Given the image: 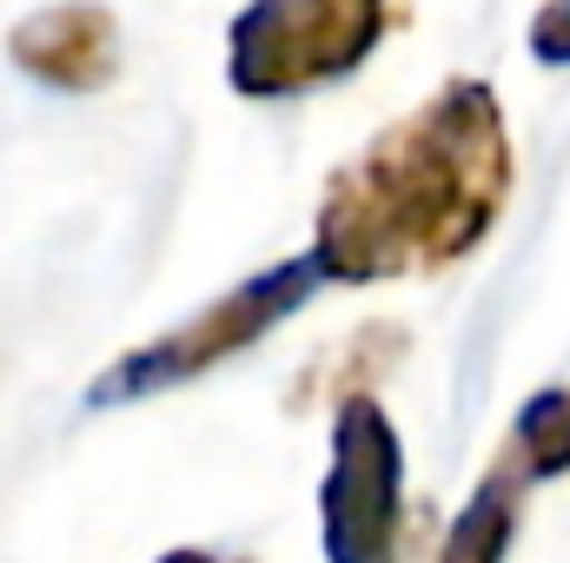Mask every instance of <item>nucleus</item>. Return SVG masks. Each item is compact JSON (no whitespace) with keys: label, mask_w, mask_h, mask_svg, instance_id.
<instances>
[{"label":"nucleus","mask_w":570,"mask_h":563,"mask_svg":"<svg viewBox=\"0 0 570 563\" xmlns=\"http://www.w3.org/2000/svg\"><path fill=\"white\" fill-rule=\"evenodd\" d=\"M511 199V134L484 80H444L419 113L352 152L318 199L312 259L325 285L425 279L458 266Z\"/></svg>","instance_id":"obj_1"},{"label":"nucleus","mask_w":570,"mask_h":563,"mask_svg":"<svg viewBox=\"0 0 570 563\" xmlns=\"http://www.w3.org/2000/svg\"><path fill=\"white\" fill-rule=\"evenodd\" d=\"M405 0H253L226 40V80L246 100H285L358 73Z\"/></svg>","instance_id":"obj_2"},{"label":"nucleus","mask_w":570,"mask_h":563,"mask_svg":"<svg viewBox=\"0 0 570 563\" xmlns=\"http://www.w3.org/2000/svg\"><path fill=\"white\" fill-rule=\"evenodd\" d=\"M318 285H325V273H318V259H312V253L266 266L259 279L233 285L226 298H213L206 312H193V318H186V325H173L166 338H153V345H140V352H127L120 365H107V372L94 378L87 405H94V412L140 405V398H153V392H173V385H186V378H199V372H213V365L239 358L246 345H259L266 332H279L285 318L318 292Z\"/></svg>","instance_id":"obj_3"},{"label":"nucleus","mask_w":570,"mask_h":563,"mask_svg":"<svg viewBox=\"0 0 570 563\" xmlns=\"http://www.w3.org/2000/svg\"><path fill=\"white\" fill-rule=\"evenodd\" d=\"M325 557L379 563L405 531V444L372 392H345L332 405V471L318 484Z\"/></svg>","instance_id":"obj_4"},{"label":"nucleus","mask_w":570,"mask_h":563,"mask_svg":"<svg viewBox=\"0 0 570 563\" xmlns=\"http://www.w3.org/2000/svg\"><path fill=\"white\" fill-rule=\"evenodd\" d=\"M7 60L53 93H100L120 73V20L100 0H53L7 33Z\"/></svg>","instance_id":"obj_5"},{"label":"nucleus","mask_w":570,"mask_h":563,"mask_svg":"<svg viewBox=\"0 0 570 563\" xmlns=\"http://www.w3.org/2000/svg\"><path fill=\"white\" fill-rule=\"evenodd\" d=\"M538 477H531V464H524V451L518 444H504L498 457H491V471L478 477V491H471V504H464V517L451 524V537H444V563H491L511 551V537H518V511H524V491H531Z\"/></svg>","instance_id":"obj_6"},{"label":"nucleus","mask_w":570,"mask_h":563,"mask_svg":"<svg viewBox=\"0 0 570 563\" xmlns=\"http://www.w3.org/2000/svg\"><path fill=\"white\" fill-rule=\"evenodd\" d=\"M399 352H405V332H399V325H365V332H352L345 345H332L325 365H312V372L298 378L292 412H305V398H332V405H338L345 392H372V378L392 372Z\"/></svg>","instance_id":"obj_7"},{"label":"nucleus","mask_w":570,"mask_h":563,"mask_svg":"<svg viewBox=\"0 0 570 563\" xmlns=\"http://www.w3.org/2000/svg\"><path fill=\"white\" fill-rule=\"evenodd\" d=\"M511 444L524 451V464H531L538 484H544V477H564L570 471V385H544V392L518 412Z\"/></svg>","instance_id":"obj_8"},{"label":"nucleus","mask_w":570,"mask_h":563,"mask_svg":"<svg viewBox=\"0 0 570 563\" xmlns=\"http://www.w3.org/2000/svg\"><path fill=\"white\" fill-rule=\"evenodd\" d=\"M531 53L544 67H570V0H544L531 20Z\"/></svg>","instance_id":"obj_9"}]
</instances>
